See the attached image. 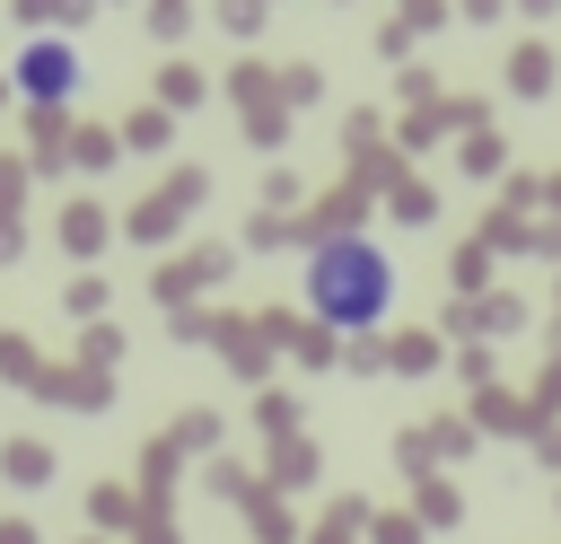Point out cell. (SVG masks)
<instances>
[{
	"label": "cell",
	"mask_w": 561,
	"mask_h": 544,
	"mask_svg": "<svg viewBox=\"0 0 561 544\" xmlns=\"http://www.w3.org/2000/svg\"><path fill=\"white\" fill-rule=\"evenodd\" d=\"M18 97L26 105H70L79 97V44H61V35H35L26 53H18Z\"/></svg>",
	"instance_id": "2"
},
{
	"label": "cell",
	"mask_w": 561,
	"mask_h": 544,
	"mask_svg": "<svg viewBox=\"0 0 561 544\" xmlns=\"http://www.w3.org/2000/svg\"><path fill=\"white\" fill-rule=\"evenodd\" d=\"M298 290H307V307H316L333 333H368V325H386V307H394V254H386L377 237L342 228V237H324V246L307 254Z\"/></svg>",
	"instance_id": "1"
}]
</instances>
